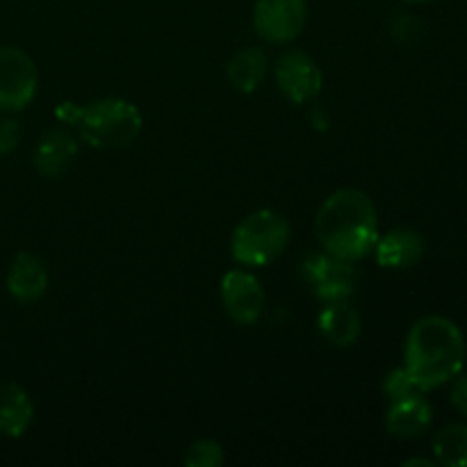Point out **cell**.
Masks as SVG:
<instances>
[{
    "label": "cell",
    "instance_id": "6da1fadb",
    "mask_svg": "<svg viewBox=\"0 0 467 467\" xmlns=\"http://www.w3.org/2000/svg\"><path fill=\"white\" fill-rule=\"evenodd\" d=\"M465 363V337L451 319L429 315L413 324L406 337L404 369L422 392L436 390L459 377Z\"/></svg>",
    "mask_w": 467,
    "mask_h": 467
},
{
    "label": "cell",
    "instance_id": "7a4b0ae2",
    "mask_svg": "<svg viewBox=\"0 0 467 467\" xmlns=\"http://www.w3.org/2000/svg\"><path fill=\"white\" fill-rule=\"evenodd\" d=\"M315 233L327 254L354 263L377 246V210L365 192L347 187L324 201L315 219Z\"/></svg>",
    "mask_w": 467,
    "mask_h": 467
},
{
    "label": "cell",
    "instance_id": "3957f363",
    "mask_svg": "<svg viewBox=\"0 0 467 467\" xmlns=\"http://www.w3.org/2000/svg\"><path fill=\"white\" fill-rule=\"evenodd\" d=\"M57 117L71 123L87 144L96 149H117L126 146L141 132V112L123 99H99L85 108L62 103Z\"/></svg>",
    "mask_w": 467,
    "mask_h": 467
},
{
    "label": "cell",
    "instance_id": "277c9868",
    "mask_svg": "<svg viewBox=\"0 0 467 467\" xmlns=\"http://www.w3.org/2000/svg\"><path fill=\"white\" fill-rule=\"evenodd\" d=\"M290 242V223L276 210H255L233 233V258L244 267H265L281 258Z\"/></svg>",
    "mask_w": 467,
    "mask_h": 467
},
{
    "label": "cell",
    "instance_id": "5b68a950",
    "mask_svg": "<svg viewBox=\"0 0 467 467\" xmlns=\"http://www.w3.org/2000/svg\"><path fill=\"white\" fill-rule=\"evenodd\" d=\"M39 73L26 50L0 46V112H18L32 103Z\"/></svg>",
    "mask_w": 467,
    "mask_h": 467
},
{
    "label": "cell",
    "instance_id": "8992f818",
    "mask_svg": "<svg viewBox=\"0 0 467 467\" xmlns=\"http://www.w3.org/2000/svg\"><path fill=\"white\" fill-rule=\"evenodd\" d=\"M308 18L306 0H255L254 27L265 41L287 44L301 35Z\"/></svg>",
    "mask_w": 467,
    "mask_h": 467
},
{
    "label": "cell",
    "instance_id": "52a82bcc",
    "mask_svg": "<svg viewBox=\"0 0 467 467\" xmlns=\"http://www.w3.org/2000/svg\"><path fill=\"white\" fill-rule=\"evenodd\" d=\"M304 276L315 296L322 301L349 299L356 290V269L349 260L331 254H315L304 263Z\"/></svg>",
    "mask_w": 467,
    "mask_h": 467
},
{
    "label": "cell",
    "instance_id": "ba28073f",
    "mask_svg": "<svg viewBox=\"0 0 467 467\" xmlns=\"http://www.w3.org/2000/svg\"><path fill=\"white\" fill-rule=\"evenodd\" d=\"M222 304L235 324L249 327L265 310V290L258 278L244 269H233L222 281Z\"/></svg>",
    "mask_w": 467,
    "mask_h": 467
},
{
    "label": "cell",
    "instance_id": "9c48e42d",
    "mask_svg": "<svg viewBox=\"0 0 467 467\" xmlns=\"http://www.w3.org/2000/svg\"><path fill=\"white\" fill-rule=\"evenodd\" d=\"M276 82L292 103L301 105L313 100L322 91L324 76L317 62L304 50H287L276 64Z\"/></svg>",
    "mask_w": 467,
    "mask_h": 467
},
{
    "label": "cell",
    "instance_id": "30bf717a",
    "mask_svg": "<svg viewBox=\"0 0 467 467\" xmlns=\"http://www.w3.org/2000/svg\"><path fill=\"white\" fill-rule=\"evenodd\" d=\"M48 287V269L39 255L21 251L7 272V292L18 304H35Z\"/></svg>",
    "mask_w": 467,
    "mask_h": 467
},
{
    "label": "cell",
    "instance_id": "8fae6325",
    "mask_svg": "<svg viewBox=\"0 0 467 467\" xmlns=\"http://www.w3.org/2000/svg\"><path fill=\"white\" fill-rule=\"evenodd\" d=\"M433 409L422 392H413L409 397L395 400L388 409L386 429L395 438H415L422 436L431 427Z\"/></svg>",
    "mask_w": 467,
    "mask_h": 467
},
{
    "label": "cell",
    "instance_id": "7c38bea8",
    "mask_svg": "<svg viewBox=\"0 0 467 467\" xmlns=\"http://www.w3.org/2000/svg\"><path fill=\"white\" fill-rule=\"evenodd\" d=\"M78 155V141L67 130H48L35 149V167L41 176L59 178L71 169Z\"/></svg>",
    "mask_w": 467,
    "mask_h": 467
},
{
    "label": "cell",
    "instance_id": "4fadbf2b",
    "mask_svg": "<svg viewBox=\"0 0 467 467\" xmlns=\"http://www.w3.org/2000/svg\"><path fill=\"white\" fill-rule=\"evenodd\" d=\"M377 260L386 269H410L422 260L424 255V240L420 233L410 228H395L388 235L379 237Z\"/></svg>",
    "mask_w": 467,
    "mask_h": 467
},
{
    "label": "cell",
    "instance_id": "5bb4252c",
    "mask_svg": "<svg viewBox=\"0 0 467 467\" xmlns=\"http://www.w3.org/2000/svg\"><path fill=\"white\" fill-rule=\"evenodd\" d=\"M319 333L336 347H351L360 336V315L347 299L328 301L319 313Z\"/></svg>",
    "mask_w": 467,
    "mask_h": 467
},
{
    "label": "cell",
    "instance_id": "9a60e30c",
    "mask_svg": "<svg viewBox=\"0 0 467 467\" xmlns=\"http://www.w3.org/2000/svg\"><path fill=\"white\" fill-rule=\"evenodd\" d=\"M35 406L16 383H0V436L21 438L30 429Z\"/></svg>",
    "mask_w": 467,
    "mask_h": 467
},
{
    "label": "cell",
    "instance_id": "2e32d148",
    "mask_svg": "<svg viewBox=\"0 0 467 467\" xmlns=\"http://www.w3.org/2000/svg\"><path fill=\"white\" fill-rule=\"evenodd\" d=\"M267 55L263 48H242L228 59L226 64V78L233 85V89H237L240 94H251L260 87V82L267 76Z\"/></svg>",
    "mask_w": 467,
    "mask_h": 467
},
{
    "label": "cell",
    "instance_id": "e0dca14e",
    "mask_svg": "<svg viewBox=\"0 0 467 467\" xmlns=\"http://www.w3.org/2000/svg\"><path fill=\"white\" fill-rule=\"evenodd\" d=\"M433 454L447 467H467V427L450 424L433 438Z\"/></svg>",
    "mask_w": 467,
    "mask_h": 467
},
{
    "label": "cell",
    "instance_id": "ac0fdd59",
    "mask_svg": "<svg viewBox=\"0 0 467 467\" xmlns=\"http://www.w3.org/2000/svg\"><path fill=\"white\" fill-rule=\"evenodd\" d=\"M187 467H222L223 465V450L217 441H196L185 454Z\"/></svg>",
    "mask_w": 467,
    "mask_h": 467
},
{
    "label": "cell",
    "instance_id": "d6986e66",
    "mask_svg": "<svg viewBox=\"0 0 467 467\" xmlns=\"http://www.w3.org/2000/svg\"><path fill=\"white\" fill-rule=\"evenodd\" d=\"M383 390H386V395L390 397V401L401 400V397H409L413 395V392H422L418 386H415L413 379L409 377V372H406L404 368L392 369V372L388 374L386 381H383Z\"/></svg>",
    "mask_w": 467,
    "mask_h": 467
},
{
    "label": "cell",
    "instance_id": "ffe728a7",
    "mask_svg": "<svg viewBox=\"0 0 467 467\" xmlns=\"http://www.w3.org/2000/svg\"><path fill=\"white\" fill-rule=\"evenodd\" d=\"M21 141V123L16 119L0 117V158L12 153Z\"/></svg>",
    "mask_w": 467,
    "mask_h": 467
},
{
    "label": "cell",
    "instance_id": "44dd1931",
    "mask_svg": "<svg viewBox=\"0 0 467 467\" xmlns=\"http://www.w3.org/2000/svg\"><path fill=\"white\" fill-rule=\"evenodd\" d=\"M451 404L461 410V413L467 415V374L459 379L451 388Z\"/></svg>",
    "mask_w": 467,
    "mask_h": 467
},
{
    "label": "cell",
    "instance_id": "7402d4cb",
    "mask_svg": "<svg viewBox=\"0 0 467 467\" xmlns=\"http://www.w3.org/2000/svg\"><path fill=\"white\" fill-rule=\"evenodd\" d=\"M406 467H410V465H424V467H433V461H429V459H409L404 463Z\"/></svg>",
    "mask_w": 467,
    "mask_h": 467
},
{
    "label": "cell",
    "instance_id": "603a6c76",
    "mask_svg": "<svg viewBox=\"0 0 467 467\" xmlns=\"http://www.w3.org/2000/svg\"><path fill=\"white\" fill-rule=\"evenodd\" d=\"M401 3H415V5H420V3H431V0H401Z\"/></svg>",
    "mask_w": 467,
    "mask_h": 467
}]
</instances>
